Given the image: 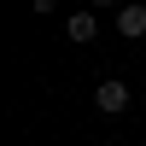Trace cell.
<instances>
[{
    "instance_id": "cell-1",
    "label": "cell",
    "mask_w": 146,
    "mask_h": 146,
    "mask_svg": "<svg viewBox=\"0 0 146 146\" xmlns=\"http://www.w3.org/2000/svg\"><path fill=\"white\" fill-rule=\"evenodd\" d=\"M94 105H100L105 117H117V111H129V82H117V76H105L100 88H94Z\"/></svg>"
},
{
    "instance_id": "cell-2",
    "label": "cell",
    "mask_w": 146,
    "mask_h": 146,
    "mask_svg": "<svg viewBox=\"0 0 146 146\" xmlns=\"http://www.w3.org/2000/svg\"><path fill=\"white\" fill-rule=\"evenodd\" d=\"M117 35H123V41H140V35H146V6H140V0L117 6Z\"/></svg>"
},
{
    "instance_id": "cell-3",
    "label": "cell",
    "mask_w": 146,
    "mask_h": 146,
    "mask_svg": "<svg viewBox=\"0 0 146 146\" xmlns=\"http://www.w3.org/2000/svg\"><path fill=\"white\" fill-rule=\"evenodd\" d=\"M64 35H70V41H82V47H88L94 35H100V18H94V12H70V18H64Z\"/></svg>"
},
{
    "instance_id": "cell-4",
    "label": "cell",
    "mask_w": 146,
    "mask_h": 146,
    "mask_svg": "<svg viewBox=\"0 0 146 146\" xmlns=\"http://www.w3.org/2000/svg\"><path fill=\"white\" fill-rule=\"evenodd\" d=\"M140 88H146V70H140Z\"/></svg>"
}]
</instances>
